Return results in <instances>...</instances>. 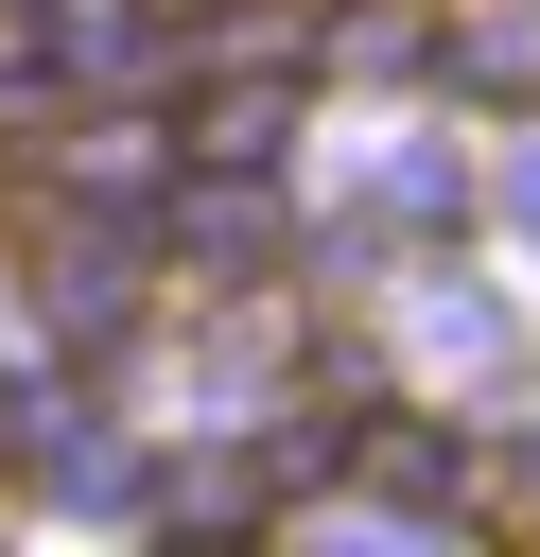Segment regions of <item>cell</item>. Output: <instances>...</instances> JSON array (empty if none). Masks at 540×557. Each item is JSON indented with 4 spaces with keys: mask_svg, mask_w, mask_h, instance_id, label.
<instances>
[{
    "mask_svg": "<svg viewBox=\"0 0 540 557\" xmlns=\"http://www.w3.org/2000/svg\"><path fill=\"white\" fill-rule=\"evenodd\" d=\"M279 261V209H261V174H209V191H174V278H261Z\"/></svg>",
    "mask_w": 540,
    "mask_h": 557,
    "instance_id": "1",
    "label": "cell"
},
{
    "mask_svg": "<svg viewBox=\"0 0 540 557\" xmlns=\"http://www.w3.org/2000/svg\"><path fill=\"white\" fill-rule=\"evenodd\" d=\"M435 70H453L470 104H505V122H523V104H540V0H470V17L435 35Z\"/></svg>",
    "mask_w": 540,
    "mask_h": 557,
    "instance_id": "2",
    "label": "cell"
}]
</instances>
